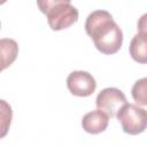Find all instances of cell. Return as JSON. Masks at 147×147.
Listing matches in <instances>:
<instances>
[{"instance_id":"obj_1","label":"cell","mask_w":147,"mask_h":147,"mask_svg":"<svg viewBox=\"0 0 147 147\" xmlns=\"http://www.w3.org/2000/svg\"><path fill=\"white\" fill-rule=\"evenodd\" d=\"M85 31L102 54H115L123 44V32L107 10H94L85 22Z\"/></svg>"},{"instance_id":"obj_2","label":"cell","mask_w":147,"mask_h":147,"mask_svg":"<svg viewBox=\"0 0 147 147\" xmlns=\"http://www.w3.org/2000/svg\"><path fill=\"white\" fill-rule=\"evenodd\" d=\"M125 133L136 136L147 129V110L133 105L125 103L116 115Z\"/></svg>"},{"instance_id":"obj_3","label":"cell","mask_w":147,"mask_h":147,"mask_svg":"<svg viewBox=\"0 0 147 147\" xmlns=\"http://www.w3.org/2000/svg\"><path fill=\"white\" fill-rule=\"evenodd\" d=\"M47 22L52 30H64L78 20V10L71 3H61L52 8L47 14Z\"/></svg>"},{"instance_id":"obj_4","label":"cell","mask_w":147,"mask_h":147,"mask_svg":"<svg viewBox=\"0 0 147 147\" xmlns=\"http://www.w3.org/2000/svg\"><path fill=\"white\" fill-rule=\"evenodd\" d=\"M125 103H127L125 94L116 87L103 88L98 94L95 100V105L98 109L105 111L109 117H115L118 110Z\"/></svg>"},{"instance_id":"obj_5","label":"cell","mask_w":147,"mask_h":147,"mask_svg":"<svg viewBox=\"0 0 147 147\" xmlns=\"http://www.w3.org/2000/svg\"><path fill=\"white\" fill-rule=\"evenodd\" d=\"M67 87L71 94L85 98L93 94L96 88V82L87 71L77 70L69 74L67 77Z\"/></svg>"},{"instance_id":"obj_6","label":"cell","mask_w":147,"mask_h":147,"mask_svg":"<svg viewBox=\"0 0 147 147\" xmlns=\"http://www.w3.org/2000/svg\"><path fill=\"white\" fill-rule=\"evenodd\" d=\"M109 124V116L100 110H92L84 115L82 119V126L83 129L91 134H98L103 132Z\"/></svg>"},{"instance_id":"obj_7","label":"cell","mask_w":147,"mask_h":147,"mask_svg":"<svg viewBox=\"0 0 147 147\" xmlns=\"http://www.w3.org/2000/svg\"><path fill=\"white\" fill-rule=\"evenodd\" d=\"M129 52L131 57L141 64H147V34L138 32L131 39Z\"/></svg>"},{"instance_id":"obj_8","label":"cell","mask_w":147,"mask_h":147,"mask_svg":"<svg viewBox=\"0 0 147 147\" xmlns=\"http://www.w3.org/2000/svg\"><path fill=\"white\" fill-rule=\"evenodd\" d=\"M0 48H1V55H2L1 63H2V70H3L16 60L18 54V45L13 39L3 38L0 41Z\"/></svg>"},{"instance_id":"obj_9","label":"cell","mask_w":147,"mask_h":147,"mask_svg":"<svg viewBox=\"0 0 147 147\" xmlns=\"http://www.w3.org/2000/svg\"><path fill=\"white\" fill-rule=\"evenodd\" d=\"M133 100L140 106H147V77L138 79L131 90Z\"/></svg>"},{"instance_id":"obj_10","label":"cell","mask_w":147,"mask_h":147,"mask_svg":"<svg viewBox=\"0 0 147 147\" xmlns=\"http://www.w3.org/2000/svg\"><path fill=\"white\" fill-rule=\"evenodd\" d=\"M71 0H37V6L42 14H47L52 8L61 3H70Z\"/></svg>"},{"instance_id":"obj_11","label":"cell","mask_w":147,"mask_h":147,"mask_svg":"<svg viewBox=\"0 0 147 147\" xmlns=\"http://www.w3.org/2000/svg\"><path fill=\"white\" fill-rule=\"evenodd\" d=\"M137 29H138V32L147 34V13L140 16V18L138 21Z\"/></svg>"}]
</instances>
